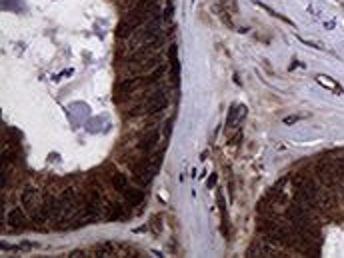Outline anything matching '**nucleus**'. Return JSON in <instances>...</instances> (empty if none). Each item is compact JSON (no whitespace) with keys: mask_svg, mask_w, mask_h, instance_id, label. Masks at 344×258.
I'll return each mask as SVG.
<instances>
[{"mask_svg":"<svg viewBox=\"0 0 344 258\" xmlns=\"http://www.w3.org/2000/svg\"><path fill=\"white\" fill-rule=\"evenodd\" d=\"M166 104H168L166 92H164V90H157L154 94H150L146 100H142L136 108H132L130 114H134V116H138V114H154L158 110H162Z\"/></svg>","mask_w":344,"mask_h":258,"instance_id":"f257e3e1","label":"nucleus"},{"mask_svg":"<svg viewBox=\"0 0 344 258\" xmlns=\"http://www.w3.org/2000/svg\"><path fill=\"white\" fill-rule=\"evenodd\" d=\"M316 200H318V190H316L312 180H300L294 188V202H298L306 208H312Z\"/></svg>","mask_w":344,"mask_h":258,"instance_id":"f03ea898","label":"nucleus"},{"mask_svg":"<svg viewBox=\"0 0 344 258\" xmlns=\"http://www.w3.org/2000/svg\"><path fill=\"white\" fill-rule=\"evenodd\" d=\"M146 84H150L148 76H134V78H124V80L118 84L116 92H120L122 96H126V94H132V92H136L138 88H142V86H146Z\"/></svg>","mask_w":344,"mask_h":258,"instance_id":"7ed1b4c3","label":"nucleus"},{"mask_svg":"<svg viewBox=\"0 0 344 258\" xmlns=\"http://www.w3.org/2000/svg\"><path fill=\"white\" fill-rule=\"evenodd\" d=\"M22 206L28 210V212H36L38 208V190L34 186H28L26 190H22Z\"/></svg>","mask_w":344,"mask_h":258,"instance_id":"20e7f679","label":"nucleus"},{"mask_svg":"<svg viewBox=\"0 0 344 258\" xmlns=\"http://www.w3.org/2000/svg\"><path fill=\"white\" fill-rule=\"evenodd\" d=\"M168 60H170V68H172V80L174 84H178V78H180V60H178V48L176 44H172L168 48Z\"/></svg>","mask_w":344,"mask_h":258,"instance_id":"39448f33","label":"nucleus"},{"mask_svg":"<svg viewBox=\"0 0 344 258\" xmlns=\"http://www.w3.org/2000/svg\"><path fill=\"white\" fill-rule=\"evenodd\" d=\"M24 222H26V214L22 212V208H12L8 212V224H10V228H20V226H24Z\"/></svg>","mask_w":344,"mask_h":258,"instance_id":"423d86ee","label":"nucleus"},{"mask_svg":"<svg viewBox=\"0 0 344 258\" xmlns=\"http://www.w3.org/2000/svg\"><path fill=\"white\" fill-rule=\"evenodd\" d=\"M122 194H124L126 202H128L130 206H136V204H140V202H142V190H138V188L128 186Z\"/></svg>","mask_w":344,"mask_h":258,"instance_id":"0eeeda50","label":"nucleus"},{"mask_svg":"<svg viewBox=\"0 0 344 258\" xmlns=\"http://www.w3.org/2000/svg\"><path fill=\"white\" fill-rule=\"evenodd\" d=\"M242 114H244V108H242V106H234V108L230 110V114H228L226 126H228V128H234V126H238V122H240Z\"/></svg>","mask_w":344,"mask_h":258,"instance_id":"6e6552de","label":"nucleus"},{"mask_svg":"<svg viewBox=\"0 0 344 258\" xmlns=\"http://www.w3.org/2000/svg\"><path fill=\"white\" fill-rule=\"evenodd\" d=\"M158 142V132H150V134H146L142 140H140V150H144V152H150L154 146H157Z\"/></svg>","mask_w":344,"mask_h":258,"instance_id":"1a4fd4ad","label":"nucleus"},{"mask_svg":"<svg viewBox=\"0 0 344 258\" xmlns=\"http://www.w3.org/2000/svg\"><path fill=\"white\" fill-rule=\"evenodd\" d=\"M316 82H318V84H322L324 88H330V90H334V92H338V94H344V90L338 86V84H336V82H334V80H332V78H330V76L318 74V76H316Z\"/></svg>","mask_w":344,"mask_h":258,"instance_id":"9d476101","label":"nucleus"},{"mask_svg":"<svg viewBox=\"0 0 344 258\" xmlns=\"http://www.w3.org/2000/svg\"><path fill=\"white\" fill-rule=\"evenodd\" d=\"M112 184H114V188H116L118 192H124L126 188L130 186V184H128V178H126L124 174H114V176H112Z\"/></svg>","mask_w":344,"mask_h":258,"instance_id":"9b49d317","label":"nucleus"},{"mask_svg":"<svg viewBox=\"0 0 344 258\" xmlns=\"http://www.w3.org/2000/svg\"><path fill=\"white\" fill-rule=\"evenodd\" d=\"M256 4H258V6H260L262 10H266V12L270 14V16H274V18H280L282 22H286V24H292V20H288L286 16H282V14H278V12H274V10H272V8L268 6V4H262V2H256Z\"/></svg>","mask_w":344,"mask_h":258,"instance_id":"f8f14e48","label":"nucleus"},{"mask_svg":"<svg viewBox=\"0 0 344 258\" xmlns=\"http://www.w3.org/2000/svg\"><path fill=\"white\" fill-rule=\"evenodd\" d=\"M218 208H220V216H222V226H224V232H226V204H224V196L218 192Z\"/></svg>","mask_w":344,"mask_h":258,"instance_id":"ddd939ff","label":"nucleus"},{"mask_svg":"<svg viewBox=\"0 0 344 258\" xmlns=\"http://www.w3.org/2000/svg\"><path fill=\"white\" fill-rule=\"evenodd\" d=\"M122 216H124L122 206H120V204H112V212L108 214V218H110V220H116V218H122Z\"/></svg>","mask_w":344,"mask_h":258,"instance_id":"4468645a","label":"nucleus"},{"mask_svg":"<svg viewBox=\"0 0 344 258\" xmlns=\"http://www.w3.org/2000/svg\"><path fill=\"white\" fill-rule=\"evenodd\" d=\"M298 120H300L298 116H288V118H284V122H286V124H292V122H298Z\"/></svg>","mask_w":344,"mask_h":258,"instance_id":"2eb2a0df","label":"nucleus"},{"mask_svg":"<svg viewBox=\"0 0 344 258\" xmlns=\"http://www.w3.org/2000/svg\"><path fill=\"white\" fill-rule=\"evenodd\" d=\"M214 184H216V174H212V176L208 178V188H212Z\"/></svg>","mask_w":344,"mask_h":258,"instance_id":"dca6fc26","label":"nucleus"}]
</instances>
